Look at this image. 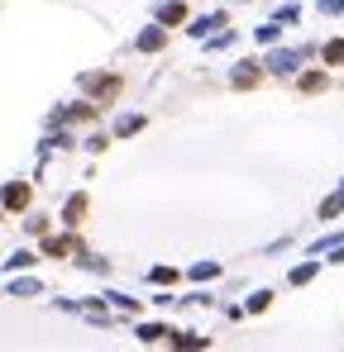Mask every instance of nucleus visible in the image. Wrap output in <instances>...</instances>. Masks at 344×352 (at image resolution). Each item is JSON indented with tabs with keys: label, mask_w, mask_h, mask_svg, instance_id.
Segmentation results:
<instances>
[{
	"label": "nucleus",
	"mask_w": 344,
	"mask_h": 352,
	"mask_svg": "<svg viewBox=\"0 0 344 352\" xmlns=\"http://www.w3.org/2000/svg\"><path fill=\"white\" fill-rule=\"evenodd\" d=\"M325 62H330V67L344 62V43H340V38H335V43H325Z\"/></svg>",
	"instance_id": "nucleus-8"
},
{
	"label": "nucleus",
	"mask_w": 344,
	"mask_h": 352,
	"mask_svg": "<svg viewBox=\"0 0 344 352\" xmlns=\"http://www.w3.org/2000/svg\"><path fill=\"white\" fill-rule=\"evenodd\" d=\"M139 48H148V53H153V48H163V34H144V38H139Z\"/></svg>",
	"instance_id": "nucleus-11"
},
{
	"label": "nucleus",
	"mask_w": 344,
	"mask_h": 352,
	"mask_svg": "<svg viewBox=\"0 0 344 352\" xmlns=\"http://www.w3.org/2000/svg\"><path fill=\"white\" fill-rule=\"evenodd\" d=\"M82 214H87V195H72L67 200V224H82Z\"/></svg>",
	"instance_id": "nucleus-6"
},
{
	"label": "nucleus",
	"mask_w": 344,
	"mask_h": 352,
	"mask_svg": "<svg viewBox=\"0 0 344 352\" xmlns=\"http://www.w3.org/2000/svg\"><path fill=\"white\" fill-rule=\"evenodd\" d=\"M72 248H77V238H48V243H43V253H48V257H67Z\"/></svg>",
	"instance_id": "nucleus-5"
},
{
	"label": "nucleus",
	"mask_w": 344,
	"mask_h": 352,
	"mask_svg": "<svg viewBox=\"0 0 344 352\" xmlns=\"http://www.w3.org/2000/svg\"><path fill=\"white\" fill-rule=\"evenodd\" d=\"M163 334H168V329H163V324H144V329H139V338H144V343H158V338H163Z\"/></svg>",
	"instance_id": "nucleus-7"
},
{
	"label": "nucleus",
	"mask_w": 344,
	"mask_h": 352,
	"mask_svg": "<svg viewBox=\"0 0 344 352\" xmlns=\"http://www.w3.org/2000/svg\"><path fill=\"white\" fill-rule=\"evenodd\" d=\"M258 77H263V72H258V62H239V72H234V86L249 90V86H258Z\"/></svg>",
	"instance_id": "nucleus-3"
},
{
	"label": "nucleus",
	"mask_w": 344,
	"mask_h": 352,
	"mask_svg": "<svg viewBox=\"0 0 344 352\" xmlns=\"http://www.w3.org/2000/svg\"><path fill=\"white\" fill-rule=\"evenodd\" d=\"M340 210H344V195H335V200H325V210H321V214H325V219H335Z\"/></svg>",
	"instance_id": "nucleus-10"
},
{
	"label": "nucleus",
	"mask_w": 344,
	"mask_h": 352,
	"mask_svg": "<svg viewBox=\"0 0 344 352\" xmlns=\"http://www.w3.org/2000/svg\"><path fill=\"white\" fill-rule=\"evenodd\" d=\"M82 86H87V90H96L101 100H111L115 90H119V77H82Z\"/></svg>",
	"instance_id": "nucleus-2"
},
{
	"label": "nucleus",
	"mask_w": 344,
	"mask_h": 352,
	"mask_svg": "<svg viewBox=\"0 0 344 352\" xmlns=\"http://www.w3.org/2000/svg\"><path fill=\"white\" fill-rule=\"evenodd\" d=\"M153 281H158V286H168V281H177V271H172V266H158V271H153Z\"/></svg>",
	"instance_id": "nucleus-12"
},
{
	"label": "nucleus",
	"mask_w": 344,
	"mask_h": 352,
	"mask_svg": "<svg viewBox=\"0 0 344 352\" xmlns=\"http://www.w3.org/2000/svg\"><path fill=\"white\" fill-rule=\"evenodd\" d=\"M158 19H163V24H182V19H187V5H182V0H172V5H158Z\"/></svg>",
	"instance_id": "nucleus-4"
},
{
	"label": "nucleus",
	"mask_w": 344,
	"mask_h": 352,
	"mask_svg": "<svg viewBox=\"0 0 344 352\" xmlns=\"http://www.w3.org/2000/svg\"><path fill=\"white\" fill-rule=\"evenodd\" d=\"M301 90H325V77H321V72H311V77H301Z\"/></svg>",
	"instance_id": "nucleus-9"
},
{
	"label": "nucleus",
	"mask_w": 344,
	"mask_h": 352,
	"mask_svg": "<svg viewBox=\"0 0 344 352\" xmlns=\"http://www.w3.org/2000/svg\"><path fill=\"white\" fill-rule=\"evenodd\" d=\"M0 205H5V210H14V214H19V210H29V186H24V181H14V186H5V195H0Z\"/></svg>",
	"instance_id": "nucleus-1"
}]
</instances>
